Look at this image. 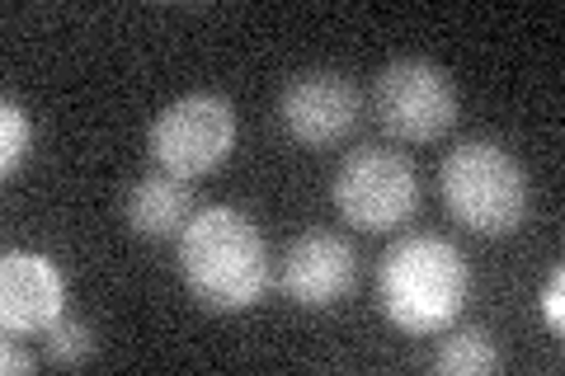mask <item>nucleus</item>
I'll return each instance as SVG.
<instances>
[{"label":"nucleus","mask_w":565,"mask_h":376,"mask_svg":"<svg viewBox=\"0 0 565 376\" xmlns=\"http://www.w3.org/2000/svg\"><path fill=\"white\" fill-rule=\"evenodd\" d=\"M180 273L207 311H250L269 292V245L241 207H203L180 230Z\"/></svg>","instance_id":"f257e3e1"},{"label":"nucleus","mask_w":565,"mask_h":376,"mask_svg":"<svg viewBox=\"0 0 565 376\" xmlns=\"http://www.w3.org/2000/svg\"><path fill=\"white\" fill-rule=\"evenodd\" d=\"M471 264L444 236H405L382 255L377 301L401 334H438L467 307Z\"/></svg>","instance_id":"f03ea898"},{"label":"nucleus","mask_w":565,"mask_h":376,"mask_svg":"<svg viewBox=\"0 0 565 376\" xmlns=\"http://www.w3.org/2000/svg\"><path fill=\"white\" fill-rule=\"evenodd\" d=\"M438 193L476 236H514L527 217L523 165L494 141H462L438 165Z\"/></svg>","instance_id":"7ed1b4c3"},{"label":"nucleus","mask_w":565,"mask_h":376,"mask_svg":"<svg viewBox=\"0 0 565 376\" xmlns=\"http://www.w3.org/2000/svg\"><path fill=\"white\" fill-rule=\"evenodd\" d=\"M236 151V109L222 95L193 89L174 99L170 109L151 122V160L174 179H203L226 165Z\"/></svg>","instance_id":"20e7f679"},{"label":"nucleus","mask_w":565,"mask_h":376,"mask_svg":"<svg viewBox=\"0 0 565 376\" xmlns=\"http://www.w3.org/2000/svg\"><path fill=\"white\" fill-rule=\"evenodd\" d=\"M334 212L359 230H396L415 217L419 207V179L415 165L401 151L363 147L344 155L340 174L330 184Z\"/></svg>","instance_id":"39448f33"},{"label":"nucleus","mask_w":565,"mask_h":376,"mask_svg":"<svg viewBox=\"0 0 565 376\" xmlns=\"http://www.w3.org/2000/svg\"><path fill=\"white\" fill-rule=\"evenodd\" d=\"M382 128L401 141H434L457 122V89L444 66L424 57H401L377 76L373 89Z\"/></svg>","instance_id":"423d86ee"},{"label":"nucleus","mask_w":565,"mask_h":376,"mask_svg":"<svg viewBox=\"0 0 565 376\" xmlns=\"http://www.w3.org/2000/svg\"><path fill=\"white\" fill-rule=\"evenodd\" d=\"M359 114H363L359 85L340 76V71H302L278 95L282 128L302 147H334V141H344L359 128Z\"/></svg>","instance_id":"0eeeda50"},{"label":"nucleus","mask_w":565,"mask_h":376,"mask_svg":"<svg viewBox=\"0 0 565 376\" xmlns=\"http://www.w3.org/2000/svg\"><path fill=\"white\" fill-rule=\"evenodd\" d=\"M66 311V278L47 255L10 249L0 259V325L6 334H47Z\"/></svg>","instance_id":"6e6552de"},{"label":"nucleus","mask_w":565,"mask_h":376,"mask_svg":"<svg viewBox=\"0 0 565 376\" xmlns=\"http://www.w3.org/2000/svg\"><path fill=\"white\" fill-rule=\"evenodd\" d=\"M359 278V259H353L349 240L330 236V230H307L288 245L282 255V297L297 301L302 311H326L334 301H344Z\"/></svg>","instance_id":"1a4fd4ad"},{"label":"nucleus","mask_w":565,"mask_h":376,"mask_svg":"<svg viewBox=\"0 0 565 376\" xmlns=\"http://www.w3.org/2000/svg\"><path fill=\"white\" fill-rule=\"evenodd\" d=\"M122 217H128L132 236H147V240H170L174 236L180 240V230L193 217L184 179H174L166 170L137 179V184L128 189V203H122Z\"/></svg>","instance_id":"9d476101"},{"label":"nucleus","mask_w":565,"mask_h":376,"mask_svg":"<svg viewBox=\"0 0 565 376\" xmlns=\"http://www.w3.org/2000/svg\"><path fill=\"white\" fill-rule=\"evenodd\" d=\"M500 367V353H494L490 344V334L481 330H462V334H452L438 344L434 353V372L438 376H486Z\"/></svg>","instance_id":"9b49d317"},{"label":"nucleus","mask_w":565,"mask_h":376,"mask_svg":"<svg viewBox=\"0 0 565 376\" xmlns=\"http://www.w3.org/2000/svg\"><path fill=\"white\" fill-rule=\"evenodd\" d=\"M43 348H47V363L52 367H81V363H90V357H95L99 339H95V330L85 325V320H66L62 315L57 325L47 330Z\"/></svg>","instance_id":"f8f14e48"},{"label":"nucleus","mask_w":565,"mask_h":376,"mask_svg":"<svg viewBox=\"0 0 565 376\" xmlns=\"http://www.w3.org/2000/svg\"><path fill=\"white\" fill-rule=\"evenodd\" d=\"M33 151V128H29V114L20 109L14 99L0 104V174H20L24 160Z\"/></svg>","instance_id":"ddd939ff"},{"label":"nucleus","mask_w":565,"mask_h":376,"mask_svg":"<svg viewBox=\"0 0 565 376\" xmlns=\"http://www.w3.org/2000/svg\"><path fill=\"white\" fill-rule=\"evenodd\" d=\"M542 320H546V330H552V334L565 330V268H556V273L546 278V288H542Z\"/></svg>","instance_id":"4468645a"},{"label":"nucleus","mask_w":565,"mask_h":376,"mask_svg":"<svg viewBox=\"0 0 565 376\" xmlns=\"http://www.w3.org/2000/svg\"><path fill=\"white\" fill-rule=\"evenodd\" d=\"M0 372L6 376H20V372H33V357L14 344V339H6V344H0Z\"/></svg>","instance_id":"2eb2a0df"}]
</instances>
